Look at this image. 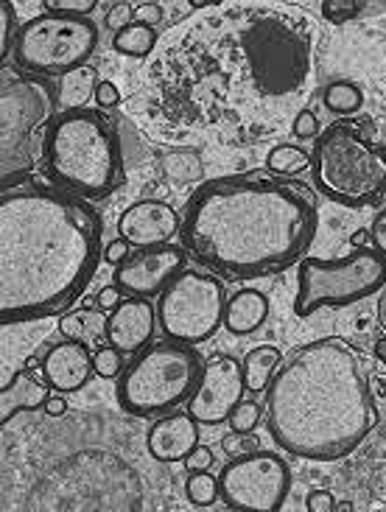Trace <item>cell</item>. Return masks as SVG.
Segmentation results:
<instances>
[{"label": "cell", "instance_id": "20", "mask_svg": "<svg viewBox=\"0 0 386 512\" xmlns=\"http://www.w3.org/2000/svg\"><path fill=\"white\" fill-rule=\"evenodd\" d=\"M45 403H48V381L37 378V373L26 364L9 384L3 381V389H0V423L6 426V420H12L14 415L34 412Z\"/></svg>", "mask_w": 386, "mask_h": 512}, {"label": "cell", "instance_id": "42", "mask_svg": "<svg viewBox=\"0 0 386 512\" xmlns=\"http://www.w3.org/2000/svg\"><path fill=\"white\" fill-rule=\"evenodd\" d=\"M121 101V90H118V84L112 82H98V90H96V104L98 107H115Z\"/></svg>", "mask_w": 386, "mask_h": 512}, {"label": "cell", "instance_id": "1", "mask_svg": "<svg viewBox=\"0 0 386 512\" xmlns=\"http://www.w3.org/2000/svg\"><path fill=\"white\" fill-rule=\"evenodd\" d=\"M104 224L84 199L45 185L0 196V325L54 317L104 261Z\"/></svg>", "mask_w": 386, "mask_h": 512}, {"label": "cell", "instance_id": "39", "mask_svg": "<svg viewBox=\"0 0 386 512\" xmlns=\"http://www.w3.org/2000/svg\"><path fill=\"white\" fill-rule=\"evenodd\" d=\"M339 501L333 499V493L328 490H314L308 499H305V510L308 512H336Z\"/></svg>", "mask_w": 386, "mask_h": 512}, {"label": "cell", "instance_id": "38", "mask_svg": "<svg viewBox=\"0 0 386 512\" xmlns=\"http://www.w3.org/2000/svg\"><path fill=\"white\" fill-rule=\"evenodd\" d=\"M210 465H213V451L205 448V445H196L191 454L185 457V468H188L191 473L210 471Z\"/></svg>", "mask_w": 386, "mask_h": 512}, {"label": "cell", "instance_id": "25", "mask_svg": "<svg viewBox=\"0 0 386 512\" xmlns=\"http://www.w3.org/2000/svg\"><path fill=\"white\" fill-rule=\"evenodd\" d=\"M160 174L177 185H193L205 177V160L196 149H171L160 157Z\"/></svg>", "mask_w": 386, "mask_h": 512}, {"label": "cell", "instance_id": "13", "mask_svg": "<svg viewBox=\"0 0 386 512\" xmlns=\"http://www.w3.org/2000/svg\"><path fill=\"white\" fill-rule=\"evenodd\" d=\"M219 487L230 510L275 512L289 496L291 471L280 454L247 451L221 468Z\"/></svg>", "mask_w": 386, "mask_h": 512}, {"label": "cell", "instance_id": "33", "mask_svg": "<svg viewBox=\"0 0 386 512\" xmlns=\"http://www.w3.org/2000/svg\"><path fill=\"white\" fill-rule=\"evenodd\" d=\"M17 28H14V3L3 0L0 3V56L6 62V56L14 51V40H17Z\"/></svg>", "mask_w": 386, "mask_h": 512}, {"label": "cell", "instance_id": "17", "mask_svg": "<svg viewBox=\"0 0 386 512\" xmlns=\"http://www.w3.org/2000/svg\"><path fill=\"white\" fill-rule=\"evenodd\" d=\"M40 367L42 378L54 392H79L90 381V375L96 373L90 347L70 339L48 347Z\"/></svg>", "mask_w": 386, "mask_h": 512}, {"label": "cell", "instance_id": "21", "mask_svg": "<svg viewBox=\"0 0 386 512\" xmlns=\"http://www.w3.org/2000/svg\"><path fill=\"white\" fill-rule=\"evenodd\" d=\"M269 317V300L261 291L241 289L235 291L227 303V314H224V328L235 336H247V333L258 331Z\"/></svg>", "mask_w": 386, "mask_h": 512}, {"label": "cell", "instance_id": "3", "mask_svg": "<svg viewBox=\"0 0 386 512\" xmlns=\"http://www.w3.org/2000/svg\"><path fill=\"white\" fill-rule=\"evenodd\" d=\"M378 426L367 364L347 339L297 347L266 387V429L294 457L336 462Z\"/></svg>", "mask_w": 386, "mask_h": 512}, {"label": "cell", "instance_id": "41", "mask_svg": "<svg viewBox=\"0 0 386 512\" xmlns=\"http://www.w3.org/2000/svg\"><path fill=\"white\" fill-rule=\"evenodd\" d=\"M121 303H124V297H121V286H104V289L96 294V305L101 308V311H115Z\"/></svg>", "mask_w": 386, "mask_h": 512}, {"label": "cell", "instance_id": "12", "mask_svg": "<svg viewBox=\"0 0 386 512\" xmlns=\"http://www.w3.org/2000/svg\"><path fill=\"white\" fill-rule=\"evenodd\" d=\"M227 291L224 283L202 272H180L157 300V322L168 339L202 345L224 325Z\"/></svg>", "mask_w": 386, "mask_h": 512}, {"label": "cell", "instance_id": "22", "mask_svg": "<svg viewBox=\"0 0 386 512\" xmlns=\"http://www.w3.org/2000/svg\"><path fill=\"white\" fill-rule=\"evenodd\" d=\"M59 333L70 339V342H82L87 347H101L107 339V317L101 314V308L93 305H82L68 311L62 322H59Z\"/></svg>", "mask_w": 386, "mask_h": 512}, {"label": "cell", "instance_id": "45", "mask_svg": "<svg viewBox=\"0 0 386 512\" xmlns=\"http://www.w3.org/2000/svg\"><path fill=\"white\" fill-rule=\"evenodd\" d=\"M378 322H381V328L386 331V286L381 291V297H378Z\"/></svg>", "mask_w": 386, "mask_h": 512}, {"label": "cell", "instance_id": "11", "mask_svg": "<svg viewBox=\"0 0 386 512\" xmlns=\"http://www.w3.org/2000/svg\"><path fill=\"white\" fill-rule=\"evenodd\" d=\"M98 45V28L87 17L40 14L20 28L14 62L31 76H68L84 68Z\"/></svg>", "mask_w": 386, "mask_h": 512}, {"label": "cell", "instance_id": "37", "mask_svg": "<svg viewBox=\"0 0 386 512\" xmlns=\"http://www.w3.org/2000/svg\"><path fill=\"white\" fill-rule=\"evenodd\" d=\"M135 17H138V23L143 26H160L163 23V17H166V9L160 6V3H152V0H146V3H138L135 6Z\"/></svg>", "mask_w": 386, "mask_h": 512}, {"label": "cell", "instance_id": "35", "mask_svg": "<svg viewBox=\"0 0 386 512\" xmlns=\"http://www.w3.org/2000/svg\"><path fill=\"white\" fill-rule=\"evenodd\" d=\"M132 20H135V6L132 3H112L110 6V12H107V28L110 31H124V28L132 26Z\"/></svg>", "mask_w": 386, "mask_h": 512}, {"label": "cell", "instance_id": "23", "mask_svg": "<svg viewBox=\"0 0 386 512\" xmlns=\"http://www.w3.org/2000/svg\"><path fill=\"white\" fill-rule=\"evenodd\" d=\"M280 361L283 353L272 345L252 347L244 361H241V370H244V381H247L249 392H263V389L272 384V378L280 370Z\"/></svg>", "mask_w": 386, "mask_h": 512}, {"label": "cell", "instance_id": "43", "mask_svg": "<svg viewBox=\"0 0 386 512\" xmlns=\"http://www.w3.org/2000/svg\"><path fill=\"white\" fill-rule=\"evenodd\" d=\"M370 238H373L375 250L386 255V208L373 219V227H370Z\"/></svg>", "mask_w": 386, "mask_h": 512}, {"label": "cell", "instance_id": "14", "mask_svg": "<svg viewBox=\"0 0 386 512\" xmlns=\"http://www.w3.org/2000/svg\"><path fill=\"white\" fill-rule=\"evenodd\" d=\"M244 389H247V381H244L241 364L233 356L219 353L207 359L199 387L188 403V412L205 426H219L224 420H230L233 409L244 398Z\"/></svg>", "mask_w": 386, "mask_h": 512}, {"label": "cell", "instance_id": "18", "mask_svg": "<svg viewBox=\"0 0 386 512\" xmlns=\"http://www.w3.org/2000/svg\"><path fill=\"white\" fill-rule=\"evenodd\" d=\"M157 328V311L146 297H129L107 317V342L121 353H138L152 342Z\"/></svg>", "mask_w": 386, "mask_h": 512}, {"label": "cell", "instance_id": "15", "mask_svg": "<svg viewBox=\"0 0 386 512\" xmlns=\"http://www.w3.org/2000/svg\"><path fill=\"white\" fill-rule=\"evenodd\" d=\"M188 258L191 255L185 247H171V244L143 247V250L132 252L121 266H115L112 280H115V286L132 291L135 297H157V294H163V289L174 277L185 272Z\"/></svg>", "mask_w": 386, "mask_h": 512}, {"label": "cell", "instance_id": "19", "mask_svg": "<svg viewBox=\"0 0 386 512\" xmlns=\"http://www.w3.org/2000/svg\"><path fill=\"white\" fill-rule=\"evenodd\" d=\"M199 420L188 415L160 417L146 434V448L157 462H185L193 448L199 445Z\"/></svg>", "mask_w": 386, "mask_h": 512}, {"label": "cell", "instance_id": "36", "mask_svg": "<svg viewBox=\"0 0 386 512\" xmlns=\"http://www.w3.org/2000/svg\"><path fill=\"white\" fill-rule=\"evenodd\" d=\"M291 132L297 135V138H317L319 135V118L311 110H300L294 115V121H291Z\"/></svg>", "mask_w": 386, "mask_h": 512}, {"label": "cell", "instance_id": "31", "mask_svg": "<svg viewBox=\"0 0 386 512\" xmlns=\"http://www.w3.org/2000/svg\"><path fill=\"white\" fill-rule=\"evenodd\" d=\"M258 423H261V406L255 401H241L230 415L233 434H249V431L258 429Z\"/></svg>", "mask_w": 386, "mask_h": 512}, {"label": "cell", "instance_id": "46", "mask_svg": "<svg viewBox=\"0 0 386 512\" xmlns=\"http://www.w3.org/2000/svg\"><path fill=\"white\" fill-rule=\"evenodd\" d=\"M375 359L381 361V364H386V336L375 342Z\"/></svg>", "mask_w": 386, "mask_h": 512}, {"label": "cell", "instance_id": "26", "mask_svg": "<svg viewBox=\"0 0 386 512\" xmlns=\"http://www.w3.org/2000/svg\"><path fill=\"white\" fill-rule=\"evenodd\" d=\"M154 45H157V31L149 26H143V23H132L124 31H118L115 37H112V48L118 51V54L132 56V59H143V56H149L154 51Z\"/></svg>", "mask_w": 386, "mask_h": 512}, {"label": "cell", "instance_id": "2", "mask_svg": "<svg viewBox=\"0 0 386 512\" xmlns=\"http://www.w3.org/2000/svg\"><path fill=\"white\" fill-rule=\"evenodd\" d=\"M317 194L305 182L233 174L205 182L185 208L180 238L193 261L230 280L286 272L317 236Z\"/></svg>", "mask_w": 386, "mask_h": 512}, {"label": "cell", "instance_id": "47", "mask_svg": "<svg viewBox=\"0 0 386 512\" xmlns=\"http://www.w3.org/2000/svg\"><path fill=\"white\" fill-rule=\"evenodd\" d=\"M336 510L350 512V510H353V504H350V501H342V504H336Z\"/></svg>", "mask_w": 386, "mask_h": 512}, {"label": "cell", "instance_id": "27", "mask_svg": "<svg viewBox=\"0 0 386 512\" xmlns=\"http://www.w3.org/2000/svg\"><path fill=\"white\" fill-rule=\"evenodd\" d=\"M266 168L275 177H297V174H303L305 168H311V154L300 149V146L280 143L266 154Z\"/></svg>", "mask_w": 386, "mask_h": 512}, {"label": "cell", "instance_id": "44", "mask_svg": "<svg viewBox=\"0 0 386 512\" xmlns=\"http://www.w3.org/2000/svg\"><path fill=\"white\" fill-rule=\"evenodd\" d=\"M45 412H48L51 417L68 415V401H65L62 395H56V398H48V403H45Z\"/></svg>", "mask_w": 386, "mask_h": 512}, {"label": "cell", "instance_id": "9", "mask_svg": "<svg viewBox=\"0 0 386 512\" xmlns=\"http://www.w3.org/2000/svg\"><path fill=\"white\" fill-rule=\"evenodd\" d=\"M205 370L202 356L182 342H154L118 378V406L135 417L166 415L191 401Z\"/></svg>", "mask_w": 386, "mask_h": 512}, {"label": "cell", "instance_id": "4", "mask_svg": "<svg viewBox=\"0 0 386 512\" xmlns=\"http://www.w3.org/2000/svg\"><path fill=\"white\" fill-rule=\"evenodd\" d=\"M146 101L174 132L227 124L235 101V56L224 17L191 28L152 62Z\"/></svg>", "mask_w": 386, "mask_h": 512}, {"label": "cell", "instance_id": "7", "mask_svg": "<svg viewBox=\"0 0 386 512\" xmlns=\"http://www.w3.org/2000/svg\"><path fill=\"white\" fill-rule=\"evenodd\" d=\"M359 124H331L311 154L317 191L345 208H367L386 196V146L373 143Z\"/></svg>", "mask_w": 386, "mask_h": 512}, {"label": "cell", "instance_id": "28", "mask_svg": "<svg viewBox=\"0 0 386 512\" xmlns=\"http://www.w3.org/2000/svg\"><path fill=\"white\" fill-rule=\"evenodd\" d=\"M322 101L325 107L336 115H353V112L361 110L364 104V93H361L359 84L353 82H331L322 93Z\"/></svg>", "mask_w": 386, "mask_h": 512}, {"label": "cell", "instance_id": "10", "mask_svg": "<svg viewBox=\"0 0 386 512\" xmlns=\"http://www.w3.org/2000/svg\"><path fill=\"white\" fill-rule=\"evenodd\" d=\"M386 286V255L361 244L345 258H303L297 272L294 314L311 317L319 308H345Z\"/></svg>", "mask_w": 386, "mask_h": 512}, {"label": "cell", "instance_id": "8", "mask_svg": "<svg viewBox=\"0 0 386 512\" xmlns=\"http://www.w3.org/2000/svg\"><path fill=\"white\" fill-rule=\"evenodd\" d=\"M56 93L37 76L0 73V191H14L37 166L45 132L56 115Z\"/></svg>", "mask_w": 386, "mask_h": 512}, {"label": "cell", "instance_id": "32", "mask_svg": "<svg viewBox=\"0 0 386 512\" xmlns=\"http://www.w3.org/2000/svg\"><path fill=\"white\" fill-rule=\"evenodd\" d=\"M370 6L361 3V0H325L322 3V14L331 20V23H345V20H353L359 17L361 12H367Z\"/></svg>", "mask_w": 386, "mask_h": 512}, {"label": "cell", "instance_id": "34", "mask_svg": "<svg viewBox=\"0 0 386 512\" xmlns=\"http://www.w3.org/2000/svg\"><path fill=\"white\" fill-rule=\"evenodd\" d=\"M48 14H68V17H84L96 9V0H48Z\"/></svg>", "mask_w": 386, "mask_h": 512}, {"label": "cell", "instance_id": "40", "mask_svg": "<svg viewBox=\"0 0 386 512\" xmlns=\"http://www.w3.org/2000/svg\"><path fill=\"white\" fill-rule=\"evenodd\" d=\"M129 247H132L129 241H124V238H115V241H110V244L104 247V261L112 263V266H121V263L132 255Z\"/></svg>", "mask_w": 386, "mask_h": 512}, {"label": "cell", "instance_id": "6", "mask_svg": "<svg viewBox=\"0 0 386 512\" xmlns=\"http://www.w3.org/2000/svg\"><path fill=\"white\" fill-rule=\"evenodd\" d=\"M48 177L79 199H107L124 185V149L112 118L98 110L59 112L42 140Z\"/></svg>", "mask_w": 386, "mask_h": 512}, {"label": "cell", "instance_id": "30", "mask_svg": "<svg viewBox=\"0 0 386 512\" xmlns=\"http://www.w3.org/2000/svg\"><path fill=\"white\" fill-rule=\"evenodd\" d=\"M93 367H96V375L101 378H121L124 373V359H121V350L112 345H101L93 353Z\"/></svg>", "mask_w": 386, "mask_h": 512}, {"label": "cell", "instance_id": "16", "mask_svg": "<svg viewBox=\"0 0 386 512\" xmlns=\"http://www.w3.org/2000/svg\"><path fill=\"white\" fill-rule=\"evenodd\" d=\"M180 227V213L171 205L160 202V199H140L124 210V216L118 222V236L129 241L132 247L143 250V247L168 244L177 236Z\"/></svg>", "mask_w": 386, "mask_h": 512}, {"label": "cell", "instance_id": "29", "mask_svg": "<svg viewBox=\"0 0 386 512\" xmlns=\"http://www.w3.org/2000/svg\"><path fill=\"white\" fill-rule=\"evenodd\" d=\"M185 496H188V501H191L193 507H210V504H216V499L221 496L219 479L210 476L207 471L191 473V479H188V485H185Z\"/></svg>", "mask_w": 386, "mask_h": 512}, {"label": "cell", "instance_id": "24", "mask_svg": "<svg viewBox=\"0 0 386 512\" xmlns=\"http://www.w3.org/2000/svg\"><path fill=\"white\" fill-rule=\"evenodd\" d=\"M98 73L96 68L84 65V68H76L68 76H62L59 82V90H56V101L68 110H84V104L90 101V96L98 90Z\"/></svg>", "mask_w": 386, "mask_h": 512}, {"label": "cell", "instance_id": "5", "mask_svg": "<svg viewBox=\"0 0 386 512\" xmlns=\"http://www.w3.org/2000/svg\"><path fill=\"white\" fill-rule=\"evenodd\" d=\"M235 56V90L247 79L255 98L280 101L283 107L300 96L311 79L314 37L300 14L255 6L224 12Z\"/></svg>", "mask_w": 386, "mask_h": 512}]
</instances>
